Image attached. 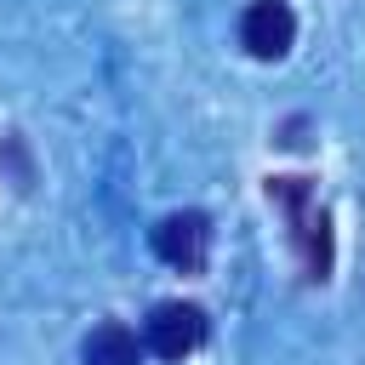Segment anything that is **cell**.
<instances>
[{
	"label": "cell",
	"mask_w": 365,
	"mask_h": 365,
	"mask_svg": "<svg viewBox=\"0 0 365 365\" xmlns=\"http://www.w3.org/2000/svg\"><path fill=\"white\" fill-rule=\"evenodd\" d=\"M262 188H268V200H274V205L285 211V222H291V245H297V257H302V274H308V279H325L336 245H331V217L314 205V182H308V177H268Z\"/></svg>",
	"instance_id": "cell-1"
},
{
	"label": "cell",
	"mask_w": 365,
	"mask_h": 365,
	"mask_svg": "<svg viewBox=\"0 0 365 365\" xmlns=\"http://www.w3.org/2000/svg\"><path fill=\"white\" fill-rule=\"evenodd\" d=\"M143 342L160 359H188L205 342V308H194V302H160L148 314V325H143Z\"/></svg>",
	"instance_id": "cell-2"
},
{
	"label": "cell",
	"mask_w": 365,
	"mask_h": 365,
	"mask_svg": "<svg viewBox=\"0 0 365 365\" xmlns=\"http://www.w3.org/2000/svg\"><path fill=\"white\" fill-rule=\"evenodd\" d=\"M154 251H160V262H171L182 274H200L205 251H211V222L200 211H171V217L154 222Z\"/></svg>",
	"instance_id": "cell-3"
},
{
	"label": "cell",
	"mask_w": 365,
	"mask_h": 365,
	"mask_svg": "<svg viewBox=\"0 0 365 365\" xmlns=\"http://www.w3.org/2000/svg\"><path fill=\"white\" fill-rule=\"evenodd\" d=\"M291 40H297V11H291L285 0H251V6H245V17H240V46H245L251 57L274 63V57L291 51Z\"/></svg>",
	"instance_id": "cell-4"
},
{
	"label": "cell",
	"mask_w": 365,
	"mask_h": 365,
	"mask_svg": "<svg viewBox=\"0 0 365 365\" xmlns=\"http://www.w3.org/2000/svg\"><path fill=\"white\" fill-rule=\"evenodd\" d=\"M80 365H143V342H137L131 325L103 319V325H91V336L80 342Z\"/></svg>",
	"instance_id": "cell-5"
}]
</instances>
